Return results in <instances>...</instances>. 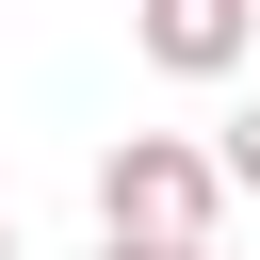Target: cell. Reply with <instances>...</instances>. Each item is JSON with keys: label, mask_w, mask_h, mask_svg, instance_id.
Listing matches in <instances>:
<instances>
[{"label": "cell", "mask_w": 260, "mask_h": 260, "mask_svg": "<svg viewBox=\"0 0 260 260\" xmlns=\"http://www.w3.org/2000/svg\"><path fill=\"white\" fill-rule=\"evenodd\" d=\"M244 179H228V146H179V130H114L98 146V228H162V244H211V211H228Z\"/></svg>", "instance_id": "1"}, {"label": "cell", "mask_w": 260, "mask_h": 260, "mask_svg": "<svg viewBox=\"0 0 260 260\" xmlns=\"http://www.w3.org/2000/svg\"><path fill=\"white\" fill-rule=\"evenodd\" d=\"M130 32H146V65H162V81H228V65L260 49V0H146Z\"/></svg>", "instance_id": "2"}, {"label": "cell", "mask_w": 260, "mask_h": 260, "mask_svg": "<svg viewBox=\"0 0 260 260\" xmlns=\"http://www.w3.org/2000/svg\"><path fill=\"white\" fill-rule=\"evenodd\" d=\"M98 260H228V244H162V228H98Z\"/></svg>", "instance_id": "3"}, {"label": "cell", "mask_w": 260, "mask_h": 260, "mask_svg": "<svg viewBox=\"0 0 260 260\" xmlns=\"http://www.w3.org/2000/svg\"><path fill=\"white\" fill-rule=\"evenodd\" d=\"M228 179H244V195H260V98H244V114H228Z\"/></svg>", "instance_id": "4"}, {"label": "cell", "mask_w": 260, "mask_h": 260, "mask_svg": "<svg viewBox=\"0 0 260 260\" xmlns=\"http://www.w3.org/2000/svg\"><path fill=\"white\" fill-rule=\"evenodd\" d=\"M0 260H16V211H0Z\"/></svg>", "instance_id": "5"}]
</instances>
